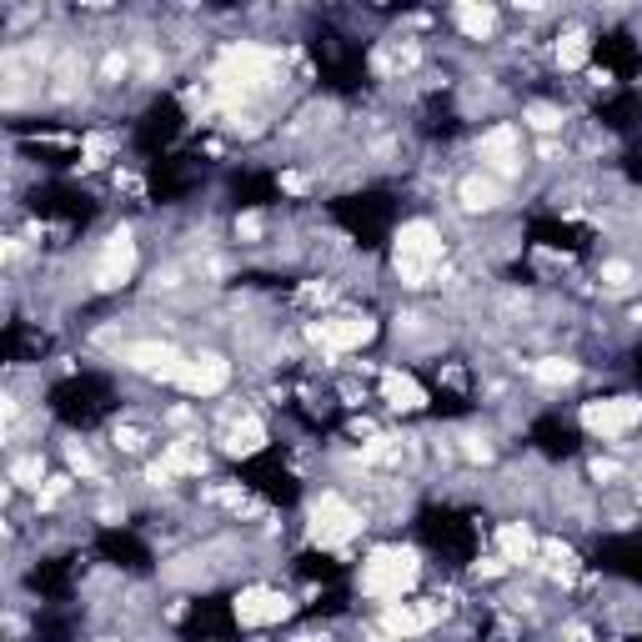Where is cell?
Returning <instances> with one entry per match:
<instances>
[{"mask_svg": "<svg viewBox=\"0 0 642 642\" xmlns=\"http://www.w3.org/2000/svg\"><path fill=\"white\" fill-rule=\"evenodd\" d=\"M417 572H422V557H417L412 547H377V552L362 562L357 587H362V597H367V602L392 607V602H402V597L412 592Z\"/></svg>", "mask_w": 642, "mask_h": 642, "instance_id": "1", "label": "cell"}, {"mask_svg": "<svg viewBox=\"0 0 642 642\" xmlns=\"http://www.w3.org/2000/svg\"><path fill=\"white\" fill-rule=\"evenodd\" d=\"M442 251L447 246H442V231L432 221H407L397 231V276L407 286H427L432 271L442 266Z\"/></svg>", "mask_w": 642, "mask_h": 642, "instance_id": "2", "label": "cell"}, {"mask_svg": "<svg viewBox=\"0 0 642 642\" xmlns=\"http://www.w3.org/2000/svg\"><path fill=\"white\" fill-rule=\"evenodd\" d=\"M362 527H367V517H362L342 492H321V497L311 502V537H316L321 547H342V542H352Z\"/></svg>", "mask_w": 642, "mask_h": 642, "instance_id": "3", "label": "cell"}, {"mask_svg": "<svg viewBox=\"0 0 642 642\" xmlns=\"http://www.w3.org/2000/svg\"><path fill=\"white\" fill-rule=\"evenodd\" d=\"M582 427L602 442H617L632 427H642V397H597L582 407Z\"/></svg>", "mask_w": 642, "mask_h": 642, "instance_id": "4", "label": "cell"}, {"mask_svg": "<svg viewBox=\"0 0 642 642\" xmlns=\"http://www.w3.org/2000/svg\"><path fill=\"white\" fill-rule=\"evenodd\" d=\"M121 362H126L131 372L156 377V382H176V372L186 367V357H181L171 342H131V347L121 352Z\"/></svg>", "mask_w": 642, "mask_h": 642, "instance_id": "5", "label": "cell"}, {"mask_svg": "<svg viewBox=\"0 0 642 642\" xmlns=\"http://www.w3.org/2000/svg\"><path fill=\"white\" fill-rule=\"evenodd\" d=\"M226 382H231V362L216 357V352H206V357H186V367L176 372L171 387H181V392H191V397H216Z\"/></svg>", "mask_w": 642, "mask_h": 642, "instance_id": "6", "label": "cell"}, {"mask_svg": "<svg viewBox=\"0 0 642 642\" xmlns=\"http://www.w3.org/2000/svg\"><path fill=\"white\" fill-rule=\"evenodd\" d=\"M281 617H291V597L276 592V587H246L236 597V622L241 627H271Z\"/></svg>", "mask_w": 642, "mask_h": 642, "instance_id": "7", "label": "cell"}, {"mask_svg": "<svg viewBox=\"0 0 642 642\" xmlns=\"http://www.w3.org/2000/svg\"><path fill=\"white\" fill-rule=\"evenodd\" d=\"M482 161H487V176H497V181L522 176V141H517V131L512 126H492L482 136Z\"/></svg>", "mask_w": 642, "mask_h": 642, "instance_id": "8", "label": "cell"}, {"mask_svg": "<svg viewBox=\"0 0 642 642\" xmlns=\"http://www.w3.org/2000/svg\"><path fill=\"white\" fill-rule=\"evenodd\" d=\"M372 332H377L372 316H327L316 327V342L327 347V352H357V347L372 342Z\"/></svg>", "mask_w": 642, "mask_h": 642, "instance_id": "9", "label": "cell"}, {"mask_svg": "<svg viewBox=\"0 0 642 642\" xmlns=\"http://www.w3.org/2000/svg\"><path fill=\"white\" fill-rule=\"evenodd\" d=\"M437 617H442L437 602H392V607H382V637H417Z\"/></svg>", "mask_w": 642, "mask_h": 642, "instance_id": "10", "label": "cell"}, {"mask_svg": "<svg viewBox=\"0 0 642 642\" xmlns=\"http://www.w3.org/2000/svg\"><path fill=\"white\" fill-rule=\"evenodd\" d=\"M131 271H136V241H131L126 231H116V236L101 246V261H96V286H121Z\"/></svg>", "mask_w": 642, "mask_h": 642, "instance_id": "11", "label": "cell"}, {"mask_svg": "<svg viewBox=\"0 0 642 642\" xmlns=\"http://www.w3.org/2000/svg\"><path fill=\"white\" fill-rule=\"evenodd\" d=\"M457 201H462V211H497L502 206V181L487 176V171H477V176H467L457 186Z\"/></svg>", "mask_w": 642, "mask_h": 642, "instance_id": "12", "label": "cell"}, {"mask_svg": "<svg viewBox=\"0 0 642 642\" xmlns=\"http://www.w3.org/2000/svg\"><path fill=\"white\" fill-rule=\"evenodd\" d=\"M497 547H502V562H507V567H527V562L537 557V537H532L527 522H507V527L497 532Z\"/></svg>", "mask_w": 642, "mask_h": 642, "instance_id": "13", "label": "cell"}, {"mask_svg": "<svg viewBox=\"0 0 642 642\" xmlns=\"http://www.w3.org/2000/svg\"><path fill=\"white\" fill-rule=\"evenodd\" d=\"M382 402H387L392 412H417V407L427 402V392H422L407 372H382Z\"/></svg>", "mask_w": 642, "mask_h": 642, "instance_id": "14", "label": "cell"}, {"mask_svg": "<svg viewBox=\"0 0 642 642\" xmlns=\"http://www.w3.org/2000/svg\"><path fill=\"white\" fill-rule=\"evenodd\" d=\"M266 447V427L256 422V417H246V422H236L231 432H226V452H236V457H251V452H261Z\"/></svg>", "mask_w": 642, "mask_h": 642, "instance_id": "15", "label": "cell"}, {"mask_svg": "<svg viewBox=\"0 0 642 642\" xmlns=\"http://www.w3.org/2000/svg\"><path fill=\"white\" fill-rule=\"evenodd\" d=\"M452 21H457L472 41H487V36H492V26H497L492 6H452Z\"/></svg>", "mask_w": 642, "mask_h": 642, "instance_id": "16", "label": "cell"}, {"mask_svg": "<svg viewBox=\"0 0 642 642\" xmlns=\"http://www.w3.org/2000/svg\"><path fill=\"white\" fill-rule=\"evenodd\" d=\"M532 377H537L542 387H567V382L577 377V367L562 362V357H542V362H532Z\"/></svg>", "mask_w": 642, "mask_h": 642, "instance_id": "17", "label": "cell"}, {"mask_svg": "<svg viewBox=\"0 0 642 642\" xmlns=\"http://www.w3.org/2000/svg\"><path fill=\"white\" fill-rule=\"evenodd\" d=\"M532 131H542V136H552V131H562V111L557 106H527V116H522Z\"/></svg>", "mask_w": 642, "mask_h": 642, "instance_id": "18", "label": "cell"}, {"mask_svg": "<svg viewBox=\"0 0 642 642\" xmlns=\"http://www.w3.org/2000/svg\"><path fill=\"white\" fill-rule=\"evenodd\" d=\"M632 281H637V271H632L627 261H607V266H602V286H607V291H632Z\"/></svg>", "mask_w": 642, "mask_h": 642, "instance_id": "19", "label": "cell"}, {"mask_svg": "<svg viewBox=\"0 0 642 642\" xmlns=\"http://www.w3.org/2000/svg\"><path fill=\"white\" fill-rule=\"evenodd\" d=\"M11 477H16L21 487H41V477H46V467H41V457H21V462L11 467Z\"/></svg>", "mask_w": 642, "mask_h": 642, "instance_id": "20", "label": "cell"}, {"mask_svg": "<svg viewBox=\"0 0 642 642\" xmlns=\"http://www.w3.org/2000/svg\"><path fill=\"white\" fill-rule=\"evenodd\" d=\"M557 61H562V66H582V61H587V36H567V41L557 46Z\"/></svg>", "mask_w": 642, "mask_h": 642, "instance_id": "21", "label": "cell"}, {"mask_svg": "<svg viewBox=\"0 0 642 642\" xmlns=\"http://www.w3.org/2000/svg\"><path fill=\"white\" fill-rule=\"evenodd\" d=\"M462 452H467V457H477V462H487V457H492L487 437H477V432H467V437H462Z\"/></svg>", "mask_w": 642, "mask_h": 642, "instance_id": "22", "label": "cell"}, {"mask_svg": "<svg viewBox=\"0 0 642 642\" xmlns=\"http://www.w3.org/2000/svg\"><path fill=\"white\" fill-rule=\"evenodd\" d=\"M66 457H71V467H76V472L96 477V462H91V452H86V447H76V442H71V447H66Z\"/></svg>", "mask_w": 642, "mask_h": 642, "instance_id": "23", "label": "cell"}]
</instances>
